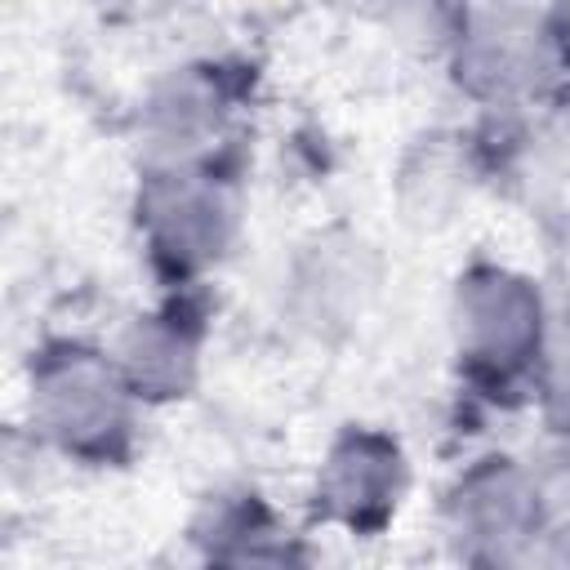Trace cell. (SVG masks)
Returning a JSON list of instances; mask_svg holds the SVG:
<instances>
[{
  "instance_id": "obj_1",
  "label": "cell",
  "mask_w": 570,
  "mask_h": 570,
  "mask_svg": "<svg viewBox=\"0 0 570 570\" xmlns=\"http://www.w3.org/2000/svg\"><path fill=\"white\" fill-rule=\"evenodd\" d=\"M459 316H463L459 325H463L476 361L517 365L521 352H530V343H539V303L512 276L485 272V276L468 281Z\"/></svg>"
},
{
  "instance_id": "obj_2",
  "label": "cell",
  "mask_w": 570,
  "mask_h": 570,
  "mask_svg": "<svg viewBox=\"0 0 570 570\" xmlns=\"http://www.w3.org/2000/svg\"><path fill=\"white\" fill-rule=\"evenodd\" d=\"M45 410L58 436L85 445L102 432H120V383L94 356L62 361L45 379Z\"/></svg>"
},
{
  "instance_id": "obj_3",
  "label": "cell",
  "mask_w": 570,
  "mask_h": 570,
  "mask_svg": "<svg viewBox=\"0 0 570 570\" xmlns=\"http://www.w3.org/2000/svg\"><path fill=\"white\" fill-rule=\"evenodd\" d=\"M459 530L490 557H508L512 548H521L530 530V490L521 485V476L508 468L476 472L459 494Z\"/></svg>"
},
{
  "instance_id": "obj_4",
  "label": "cell",
  "mask_w": 570,
  "mask_h": 570,
  "mask_svg": "<svg viewBox=\"0 0 570 570\" xmlns=\"http://www.w3.org/2000/svg\"><path fill=\"white\" fill-rule=\"evenodd\" d=\"M200 174H169L156 191H151V227L156 240L165 245V254L196 263L218 245V227H223V200L209 183H196Z\"/></svg>"
},
{
  "instance_id": "obj_5",
  "label": "cell",
  "mask_w": 570,
  "mask_h": 570,
  "mask_svg": "<svg viewBox=\"0 0 570 570\" xmlns=\"http://www.w3.org/2000/svg\"><path fill=\"white\" fill-rule=\"evenodd\" d=\"M387 494H396V450L374 436H352L330 454L325 499L347 521L383 512Z\"/></svg>"
},
{
  "instance_id": "obj_6",
  "label": "cell",
  "mask_w": 570,
  "mask_h": 570,
  "mask_svg": "<svg viewBox=\"0 0 570 570\" xmlns=\"http://www.w3.org/2000/svg\"><path fill=\"white\" fill-rule=\"evenodd\" d=\"M490 27L472 31L468 45H463V71L476 89H490V94H503L512 85L525 80V67L534 53V36L530 27H512V13H485Z\"/></svg>"
},
{
  "instance_id": "obj_7",
  "label": "cell",
  "mask_w": 570,
  "mask_h": 570,
  "mask_svg": "<svg viewBox=\"0 0 570 570\" xmlns=\"http://www.w3.org/2000/svg\"><path fill=\"white\" fill-rule=\"evenodd\" d=\"M187 365V343L174 330L147 325L129 343V379L142 387H178V370Z\"/></svg>"
},
{
  "instance_id": "obj_8",
  "label": "cell",
  "mask_w": 570,
  "mask_h": 570,
  "mask_svg": "<svg viewBox=\"0 0 570 570\" xmlns=\"http://www.w3.org/2000/svg\"><path fill=\"white\" fill-rule=\"evenodd\" d=\"M218 570H298V561L276 543H249L218 561Z\"/></svg>"
},
{
  "instance_id": "obj_9",
  "label": "cell",
  "mask_w": 570,
  "mask_h": 570,
  "mask_svg": "<svg viewBox=\"0 0 570 570\" xmlns=\"http://www.w3.org/2000/svg\"><path fill=\"white\" fill-rule=\"evenodd\" d=\"M557 570H570V530H566L561 543H557Z\"/></svg>"
},
{
  "instance_id": "obj_10",
  "label": "cell",
  "mask_w": 570,
  "mask_h": 570,
  "mask_svg": "<svg viewBox=\"0 0 570 570\" xmlns=\"http://www.w3.org/2000/svg\"><path fill=\"white\" fill-rule=\"evenodd\" d=\"M561 45H566V53H570V13H566V31H561Z\"/></svg>"
}]
</instances>
